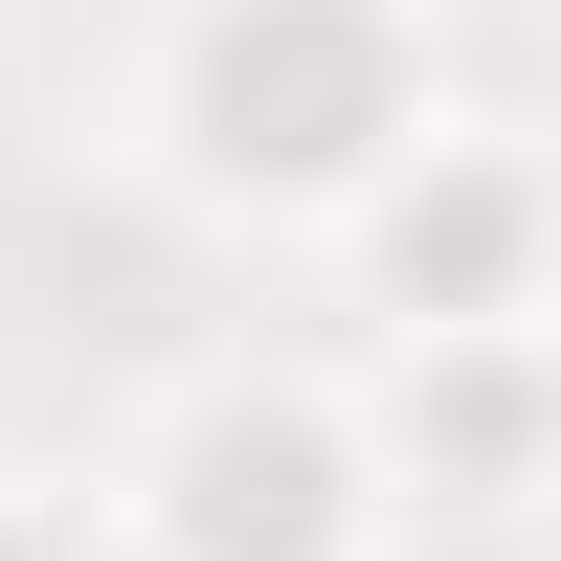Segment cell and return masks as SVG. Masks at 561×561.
Masks as SVG:
<instances>
[{"label":"cell","mask_w":561,"mask_h":561,"mask_svg":"<svg viewBox=\"0 0 561 561\" xmlns=\"http://www.w3.org/2000/svg\"><path fill=\"white\" fill-rule=\"evenodd\" d=\"M0 561H68V494H45L23 449H0Z\"/></svg>","instance_id":"obj_5"},{"label":"cell","mask_w":561,"mask_h":561,"mask_svg":"<svg viewBox=\"0 0 561 561\" xmlns=\"http://www.w3.org/2000/svg\"><path fill=\"white\" fill-rule=\"evenodd\" d=\"M314 270H337L359 359H561V135L472 90Z\"/></svg>","instance_id":"obj_3"},{"label":"cell","mask_w":561,"mask_h":561,"mask_svg":"<svg viewBox=\"0 0 561 561\" xmlns=\"http://www.w3.org/2000/svg\"><path fill=\"white\" fill-rule=\"evenodd\" d=\"M359 427H382V494L404 539L427 517H539L561 494V359H337Z\"/></svg>","instance_id":"obj_4"},{"label":"cell","mask_w":561,"mask_h":561,"mask_svg":"<svg viewBox=\"0 0 561 561\" xmlns=\"http://www.w3.org/2000/svg\"><path fill=\"white\" fill-rule=\"evenodd\" d=\"M90 561H404L359 382L293 359V337L158 359L113 404V449H90Z\"/></svg>","instance_id":"obj_2"},{"label":"cell","mask_w":561,"mask_h":561,"mask_svg":"<svg viewBox=\"0 0 561 561\" xmlns=\"http://www.w3.org/2000/svg\"><path fill=\"white\" fill-rule=\"evenodd\" d=\"M449 113H472L449 0H135L113 45V180L203 248H337Z\"/></svg>","instance_id":"obj_1"}]
</instances>
